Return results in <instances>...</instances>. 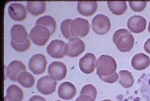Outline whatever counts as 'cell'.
<instances>
[{"label":"cell","mask_w":150,"mask_h":101,"mask_svg":"<svg viewBox=\"0 0 150 101\" xmlns=\"http://www.w3.org/2000/svg\"><path fill=\"white\" fill-rule=\"evenodd\" d=\"M113 41L120 51L129 52L134 45V37L128 30L120 29L113 35Z\"/></svg>","instance_id":"obj_1"},{"label":"cell","mask_w":150,"mask_h":101,"mask_svg":"<svg viewBox=\"0 0 150 101\" xmlns=\"http://www.w3.org/2000/svg\"><path fill=\"white\" fill-rule=\"evenodd\" d=\"M96 73L98 76H109L116 73L117 63L113 57L103 55L97 59Z\"/></svg>","instance_id":"obj_2"},{"label":"cell","mask_w":150,"mask_h":101,"mask_svg":"<svg viewBox=\"0 0 150 101\" xmlns=\"http://www.w3.org/2000/svg\"><path fill=\"white\" fill-rule=\"evenodd\" d=\"M51 33L47 27L42 25H35L30 31L29 37L32 42L37 46H43L49 41Z\"/></svg>","instance_id":"obj_3"},{"label":"cell","mask_w":150,"mask_h":101,"mask_svg":"<svg viewBox=\"0 0 150 101\" xmlns=\"http://www.w3.org/2000/svg\"><path fill=\"white\" fill-rule=\"evenodd\" d=\"M70 31L72 37H84L88 34L90 24L88 20L81 17L72 20L70 24Z\"/></svg>","instance_id":"obj_4"},{"label":"cell","mask_w":150,"mask_h":101,"mask_svg":"<svg viewBox=\"0 0 150 101\" xmlns=\"http://www.w3.org/2000/svg\"><path fill=\"white\" fill-rule=\"evenodd\" d=\"M85 49L84 41L77 37H73L69 40L65 45L64 49V55L70 57L79 56Z\"/></svg>","instance_id":"obj_5"},{"label":"cell","mask_w":150,"mask_h":101,"mask_svg":"<svg viewBox=\"0 0 150 101\" xmlns=\"http://www.w3.org/2000/svg\"><path fill=\"white\" fill-rule=\"evenodd\" d=\"M111 27L110 20L103 14H98L92 21V27L94 33L98 35H104L108 33Z\"/></svg>","instance_id":"obj_6"},{"label":"cell","mask_w":150,"mask_h":101,"mask_svg":"<svg viewBox=\"0 0 150 101\" xmlns=\"http://www.w3.org/2000/svg\"><path fill=\"white\" fill-rule=\"evenodd\" d=\"M47 61L44 55L37 53L33 55L29 60V69L35 75H41L45 71Z\"/></svg>","instance_id":"obj_7"},{"label":"cell","mask_w":150,"mask_h":101,"mask_svg":"<svg viewBox=\"0 0 150 101\" xmlns=\"http://www.w3.org/2000/svg\"><path fill=\"white\" fill-rule=\"evenodd\" d=\"M67 67L63 63L53 61L49 65V76L54 81H59L64 79L67 75Z\"/></svg>","instance_id":"obj_8"},{"label":"cell","mask_w":150,"mask_h":101,"mask_svg":"<svg viewBox=\"0 0 150 101\" xmlns=\"http://www.w3.org/2000/svg\"><path fill=\"white\" fill-rule=\"evenodd\" d=\"M57 83L52 80L49 75L44 76L38 80L37 84V89L44 95H49L53 93L56 90Z\"/></svg>","instance_id":"obj_9"},{"label":"cell","mask_w":150,"mask_h":101,"mask_svg":"<svg viewBox=\"0 0 150 101\" xmlns=\"http://www.w3.org/2000/svg\"><path fill=\"white\" fill-rule=\"evenodd\" d=\"M65 43L60 39H54L47 47V52L50 57L54 59H61L64 57V49Z\"/></svg>","instance_id":"obj_10"},{"label":"cell","mask_w":150,"mask_h":101,"mask_svg":"<svg viewBox=\"0 0 150 101\" xmlns=\"http://www.w3.org/2000/svg\"><path fill=\"white\" fill-rule=\"evenodd\" d=\"M96 58L91 53H88L79 60V68L85 74H91L96 69Z\"/></svg>","instance_id":"obj_11"},{"label":"cell","mask_w":150,"mask_h":101,"mask_svg":"<svg viewBox=\"0 0 150 101\" xmlns=\"http://www.w3.org/2000/svg\"><path fill=\"white\" fill-rule=\"evenodd\" d=\"M8 15L10 18L16 21H21L26 18L27 10L24 6L19 3H12L8 7Z\"/></svg>","instance_id":"obj_12"},{"label":"cell","mask_w":150,"mask_h":101,"mask_svg":"<svg viewBox=\"0 0 150 101\" xmlns=\"http://www.w3.org/2000/svg\"><path fill=\"white\" fill-rule=\"evenodd\" d=\"M147 25L146 19L140 16H134L129 17L127 25L129 31L134 33H139L145 31Z\"/></svg>","instance_id":"obj_13"},{"label":"cell","mask_w":150,"mask_h":101,"mask_svg":"<svg viewBox=\"0 0 150 101\" xmlns=\"http://www.w3.org/2000/svg\"><path fill=\"white\" fill-rule=\"evenodd\" d=\"M11 41L16 43H23L29 37L26 29L23 25L15 24L11 28Z\"/></svg>","instance_id":"obj_14"},{"label":"cell","mask_w":150,"mask_h":101,"mask_svg":"<svg viewBox=\"0 0 150 101\" xmlns=\"http://www.w3.org/2000/svg\"><path fill=\"white\" fill-rule=\"evenodd\" d=\"M26 67L23 63L19 60H13L9 63L7 68V75L12 81H17L18 75L23 71H25Z\"/></svg>","instance_id":"obj_15"},{"label":"cell","mask_w":150,"mask_h":101,"mask_svg":"<svg viewBox=\"0 0 150 101\" xmlns=\"http://www.w3.org/2000/svg\"><path fill=\"white\" fill-rule=\"evenodd\" d=\"M76 93V87L71 82H64L59 85L58 95L62 99L71 100L74 98Z\"/></svg>","instance_id":"obj_16"},{"label":"cell","mask_w":150,"mask_h":101,"mask_svg":"<svg viewBox=\"0 0 150 101\" xmlns=\"http://www.w3.org/2000/svg\"><path fill=\"white\" fill-rule=\"evenodd\" d=\"M132 66L135 70H142L147 69L150 65V59L142 53L135 55L132 59Z\"/></svg>","instance_id":"obj_17"},{"label":"cell","mask_w":150,"mask_h":101,"mask_svg":"<svg viewBox=\"0 0 150 101\" xmlns=\"http://www.w3.org/2000/svg\"><path fill=\"white\" fill-rule=\"evenodd\" d=\"M98 8L96 1H79L77 3V10L80 14L84 16L93 15Z\"/></svg>","instance_id":"obj_18"},{"label":"cell","mask_w":150,"mask_h":101,"mask_svg":"<svg viewBox=\"0 0 150 101\" xmlns=\"http://www.w3.org/2000/svg\"><path fill=\"white\" fill-rule=\"evenodd\" d=\"M139 92L146 101H150V72L142 76L139 79Z\"/></svg>","instance_id":"obj_19"},{"label":"cell","mask_w":150,"mask_h":101,"mask_svg":"<svg viewBox=\"0 0 150 101\" xmlns=\"http://www.w3.org/2000/svg\"><path fill=\"white\" fill-rule=\"evenodd\" d=\"M6 97L9 101H22L23 98V90L16 85H10L7 88Z\"/></svg>","instance_id":"obj_20"},{"label":"cell","mask_w":150,"mask_h":101,"mask_svg":"<svg viewBox=\"0 0 150 101\" xmlns=\"http://www.w3.org/2000/svg\"><path fill=\"white\" fill-rule=\"evenodd\" d=\"M46 3L45 1H27V9L33 16L43 14L45 11Z\"/></svg>","instance_id":"obj_21"},{"label":"cell","mask_w":150,"mask_h":101,"mask_svg":"<svg viewBox=\"0 0 150 101\" xmlns=\"http://www.w3.org/2000/svg\"><path fill=\"white\" fill-rule=\"evenodd\" d=\"M35 25H42L47 27L49 30L51 35L53 34L56 29V21L52 16H42L37 20Z\"/></svg>","instance_id":"obj_22"},{"label":"cell","mask_w":150,"mask_h":101,"mask_svg":"<svg viewBox=\"0 0 150 101\" xmlns=\"http://www.w3.org/2000/svg\"><path fill=\"white\" fill-rule=\"evenodd\" d=\"M17 81L22 87L26 88H31L35 84V78L31 73L27 71L21 72L17 78Z\"/></svg>","instance_id":"obj_23"},{"label":"cell","mask_w":150,"mask_h":101,"mask_svg":"<svg viewBox=\"0 0 150 101\" xmlns=\"http://www.w3.org/2000/svg\"><path fill=\"white\" fill-rule=\"evenodd\" d=\"M119 83L126 88L132 87L134 83V79L132 73L126 70H122L119 72Z\"/></svg>","instance_id":"obj_24"},{"label":"cell","mask_w":150,"mask_h":101,"mask_svg":"<svg viewBox=\"0 0 150 101\" xmlns=\"http://www.w3.org/2000/svg\"><path fill=\"white\" fill-rule=\"evenodd\" d=\"M107 4L110 11L116 16L124 14L127 9L126 1H108Z\"/></svg>","instance_id":"obj_25"},{"label":"cell","mask_w":150,"mask_h":101,"mask_svg":"<svg viewBox=\"0 0 150 101\" xmlns=\"http://www.w3.org/2000/svg\"><path fill=\"white\" fill-rule=\"evenodd\" d=\"M72 21L71 19H67L62 21L61 23V31L63 36L67 39H71L72 37V35L70 31V24Z\"/></svg>","instance_id":"obj_26"},{"label":"cell","mask_w":150,"mask_h":101,"mask_svg":"<svg viewBox=\"0 0 150 101\" xmlns=\"http://www.w3.org/2000/svg\"><path fill=\"white\" fill-rule=\"evenodd\" d=\"M81 95H87L92 97L95 100L97 97V90L93 85L88 84L84 85L81 89V91L80 92Z\"/></svg>","instance_id":"obj_27"},{"label":"cell","mask_w":150,"mask_h":101,"mask_svg":"<svg viewBox=\"0 0 150 101\" xmlns=\"http://www.w3.org/2000/svg\"><path fill=\"white\" fill-rule=\"evenodd\" d=\"M30 39H30V37H29L28 39H27V41L23 43H14L12 41H11L10 43H11L12 48H13L14 50H16V51L19 53H23L26 51L27 50H28L30 45H31Z\"/></svg>","instance_id":"obj_28"},{"label":"cell","mask_w":150,"mask_h":101,"mask_svg":"<svg viewBox=\"0 0 150 101\" xmlns=\"http://www.w3.org/2000/svg\"><path fill=\"white\" fill-rule=\"evenodd\" d=\"M130 8L134 11L141 12L144 11L146 8L147 2L146 1H129V2Z\"/></svg>","instance_id":"obj_29"},{"label":"cell","mask_w":150,"mask_h":101,"mask_svg":"<svg viewBox=\"0 0 150 101\" xmlns=\"http://www.w3.org/2000/svg\"><path fill=\"white\" fill-rule=\"evenodd\" d=\"M100 79L102 81L106 82L107 83H114L118 80V74L117 73H114V74L109 76H99Z\"/></svg>","instance_id":"obj_30"},{"label":"cell","mask_w":150,"mask_h":101,"mask_svg":"<svg viewBox=\"0 0 150 101\" xmlns=\"http://www.w3.org/2000/svg\"><path fill=\"white\" fill-rule=\"evenodd\" d=\"M75 101H95L94 98L87 95H80Z\"/></svg>","instance_id":"obj_31"},{"label":"cell","mask_w":150,"mask_h":101,"mask_svg":"<svg viewBox=\"0 0 150 101\" xmlns=\"http://www.w3.org/2000/svg\"><path fill=\"white\" fill-rule=\"evenodd\" d=\"M28 101H46L43 97L39 95H35L29 98Z\"/></svg>","instance_id":"obj_32"},{"label":"cell","mask_w":150,"mask_h":101,"mask_svg":"<svg viewBox=\"0 0 150 101\" xmlns=\"http://www.w3.org/2000/svg\"><path fill=\"white\" fill-rule=\"evenodd\" d=\"M144 49L147 53L150 54V38L147 40L144 44Z\"/></svg>","instance_id":"obj_33"},{"label":"cell","mask_w":150,"mask_h":101,"mask_svg":"<svg viewBox=\"0 0 150 101\" xmlns=\"http://www.w3.org/2000/svg\"><path fill=\"white\" fill-rule=\"evenodd\" d=\"M148 31H149V32L150 33V21H149V26H148Z\"/></svg>","instance_id":"obj_34"},{"label":"cell","mask_w":150,"mask_h":101,"mask_svg":"<svg viewBox=\"0 0 150 101\" xmlns=\"http://www.w3.org/2000/svg\"><path fill=\"white\" fill-rule=\"evenodd\" d=\"M4 101H9L8 99H7V97H4Z\"/></svg>","instance_id":"obj_35"},{"label":"cell","mask_w":150,"mask_h":101,"mask_svg":"<svg viewBox=\"0 0 150 101\" xmlns=\"http://www.w3.org/2000/svg\"><path fill=\"white\" fill-rule=\"evenodd\" d=\"M102 101H112L111 100H109V99H105V100H102Z\"/></svg>","instance_id":"obj_36"},{"label":"cell","mask_w":150,"mask_h":101,"mask_svg":"<svg viewBox=\"0 0 150 101\" xmlns=\"http://www.w3.org/2000/svg\"><path fill=\"white\" fill-rule=\"evenodd\" d=\"M56 101H61V100H56Z\"/></svg>","instance_id":"obj_37"}]
</instances>
